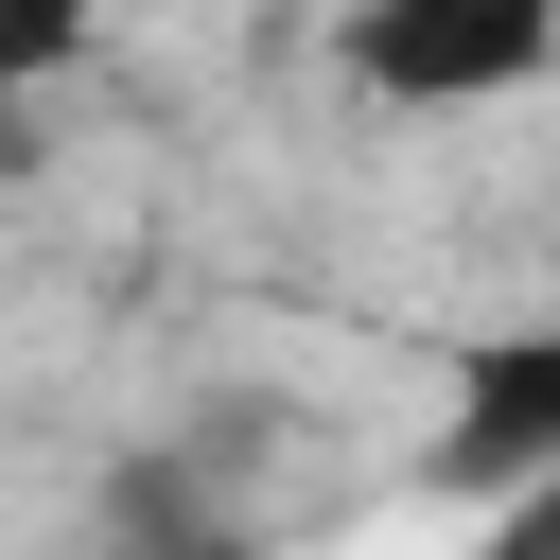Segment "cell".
<instances>
[{
	"label": "cell",
	"mask_w": 560,
	"mask_h": 560,
	"mask_svg": "<svg viewBox=\"0 0 560 560\" xmlns=\"http://www.w3.org/2000/svg\"><path fill=\"white\" fill-rule=\"evenodd\" d=\"M542 70H560V0H350L332 18V88L385 122H472V105H525Z\"/></svg>",
	"instance_id": "1"
},
{
	"label": "cell",
	"mask_w": 560,
	"mask_h": 560,
	"mask_svg": "<svg viewBox=\"0 0 560 560\" xmlns=\"http://www.w3.org/2000/svg\"><path fill=\"white\" fill-rule=\"evenodd\" d=\"M438 402H455V420H438V472H455V490L560 472V315H525V332H472Z\"/></svg>",
	"instance_id": "2"
},
{
	"label": "cell",
	"mask_w": 560,
	"mask_h": 560,
	"mask_svg": "<svg viewBox=\"0 0 560 560\" xmlns=\"http://www.w3.org/2000/svg\"><path fill=\"white\" fill-rule=\"evenodd\" d=\"M105 542H122V560H245L262 525H245V490H228L210 438H158V455L105 490Z\"/></svg>",
	"instance_id": "3"
},
{
	"label": "cell",
	"mask_w": 560,
	"mask_h": 560,
	"mask_svg": "<svg viewBox=\"0 0 560 560\" xmlns=\"http://www.w3.org/2000/svg\"><path fill=\"white\" fill-rule=\"evenodd\" d=\"M105 18H122V0H0V105L70 88V70L105 52Z\"/></svg>",
	"instance_id": "4"
},
{
	"label": "cell",
	"mask_w": 560,
	"mask_h": 560,
	"mask_svg": "<svg viewBox=\"0 0 560 560\" xmlns=\"http://www.w3.org/2000/svg\"><path fill=\"white\" fill-rule=\"evenodd\" d=\"M472 560H560V472H508L490 525H472Z\"/></svg>",
	"instance_id": "5"
}]
</instances>
